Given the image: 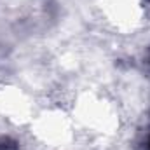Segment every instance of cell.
Segmentation results:
<instances>
[{
    "label": "cell",
    "instance_id": "2",
    "mask_svg": "<svg viewBox=\"0 0 150 150\" xmlns=\"http://www.w3.org/2000/svg\"><path fill=\"white\" fill-rule=\"evenodd\" d=\"M149 147H150V142H149Z\"/></svg>",
    "mask_w": 150,
    "mask_h": 150
},
{
    "label": "cell",
    "instance_id": "1",
    "mask_svg": "<svg viewBox=\"0 0 150 150\" xmlns=\"http://www.w3.org/2000/svg\"><path fill=\"white\" fill-rule=\"evenodd\" d=\"M0 150H16V143L9 138H0Z\"/></svg>",
    "mask_w": 150,
    "mask_h": 150
}]
</instances>
